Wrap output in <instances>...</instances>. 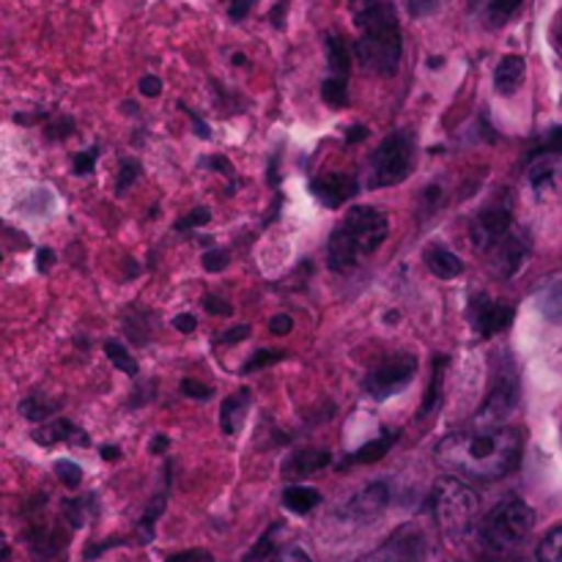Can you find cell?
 <instances>
[{
    "instance_id": "1",
    "label": "cell",
    "mask_w": 562,
    "mask_h": 562,
    "mask_svg": "<svg viewBox=\"0 0 562 562\" xmlns=\"http://www.w3.org/2000/svg\"><path fill=\"white\" fill-rule=\"evenodd\" d=\"M521 459V439L510 428L456 431L439 442L437 461L445 470L475 481H497L514 472Z\"/></svg>"
},
{
    "instance_id": "2",
    "label": "cell",
    "mask_w": 562,
    "mask_h": 562,
    "mask_svg": "<svg viewBox=\"0 0 562 562\" xmlns=\"http://www.w3.org/2000/svg\"><path fill=\"white\" fill-rule=\"evenodd\" d=\"M357 25L355 53L366 69L393 77L401 64V25L390 0H351Z\"/></svg>"
},
{
    "instance_id": "3",
    "label": "cell",
    "mask_w": 562,
    "mask_h": 562,
    "mask_svg": "<svg viewBox=\"0 0 562 562\" xmlns=\"http://www.w3.org/2000/svg\"><path fill=\"white\" fill-rule=\"evenodd\" d=\"M387 239V217L373 206H355L335 228L327 245V263L335 272L357 267L362 256H371Z\"/></svg>"
},
{
    "instance_id": "4",
    "label": "cell",
    "mask_w": 562,
    "mask_h": 562,
    "mask_svg": "<svg viewBox=\"0 0 562 562\" xmlns=\"http://www.w3.org/2000/svg\"><path fill=\"white\" fill-rule=\"evenodd\" d=\"M434 516H437L439 527L445 536L464 541L472 530H475L477 519V494L472 492L467 483L456 481V477H442L434 488Z\"/></svg>"
},
{
    "instance_id": "5",
    "label": "cell",
    "mask_w": 562,
    "mask_h": 562,
    "mask_svg": "<svg viewBox=\"0 0 562 562\" xmlns=\"http://www.w3.org/2000/svg\"><path fill=\"white\" fill-rule=\"evenodd\" d=\"M536 527V510L521 499H505L483 519L481 538L492 552H510L521 547Z\"/></svg>"
},
{
    "instance_id": "6",
    "label": "cell",
    "mask_w": 562,
    "mask_h": 562,
    "mask_svg": "<svg viewBox=\"0 0 562 562\" xmlns=\"http://www.w3.org/2000/svg\"><path fill=\"white\" fill-rule=\"evenodd\" d=\"M412 157H415V148H412L409 135L404 132H395V135L384 137L379 143L376 154L371 159V187H393L409 176L412 170Z\"/></svg>"
},
{
    "instance_id": "7",
    "label": "cell",
    "mask_w": 562,
    "mask_h": 562,
    "mask_svg": "<svg viewBox=\"0 0 562 562\" xmlns=\"http://www.w3.org/2000/svg\"><path fill=\"white\" fill-rule=\"evenodd\" d=\"M415 373H417L415 357L393 355L387 357V360L379 362L376 368H371V373H368L366 379V393L371 395V398L384 401L390 398V395L401 393V390L415 379Z\"/></svg>"
},
{
    "instance_id": "8",
    "label": "cell",
    "mask_w": 562,
    "mask_h": 562,
    "mask_svg": "<svg viewBox=\"0 0 562 562\" xmlns=\"http://www.w3.org/2000/svg\"><path fill=\"white\" fill-rule=\"evenodd\" d=\"M516 231L514 214H510V206L505 203H492V206L481 209L472 223V245H475L477 252H492L499 241L508 239Z\"/></svg>"
},
{
    "instance_id": "9",
    "label": "cell",
    "mask_w": 562,
    "mask_h": 562,
    "mask_svg": "<svg viewBox=\"0 0 562 562\" xmlns=\"http://www.w3.org/2000/svg\"><path fill=\"white\" fill-rule=\"evenodd\" d=\"M428 538L420 527L406 525L395 536H390L376 552L362 562H426Z\"/></svg>"
},
{
    "instance_id": "10",
    "label": "cell",
    "mask_w": 562,
    "mask_h": 562,
    "mask_svg": "<svg viewBox=\"0 0 562 562\" xmlns=\"http://www.w3.org/2000/svg\"><path fill=\"white\" fill-rule=\"evenodd\" d=\"M516 311L510 305H503V302L492 300H477L475 307H472V322H475L477 335L483 338H492V335L503 333V329L510 327Z\"/></svg>"
},
{
    "instance_id": "11",
    "label": "cell",
    "mask_w": 562,
    "mask_h": 562,
    "mask_svg": "<svg viewBox=\"0 0 562 562\" xmlns=\"http://www.w3.org/2000/svg\"><path fill=\"white\" fill-rule=\"evenodd\" d=\"M311 190L324 206L340 209L346 201H351L357 195V181L346 173H327L313 179Z\"/></svg>"
},
{
    "instance_id": "12",
    "label": "cell",
    "mask_w": 562,
    "mask_h": 562,
    "mask_svg": "<svg viewBox=\"0 0 562 562\" xmlns=\"http://www.w3.org/2000/svg\"><path fill=\"white\" fill-rule=\"evenodd\" d=\"M488 261H492V267L497 269L503 278H514V274L521 269V263L527 261L525 236H521L519 231H514L508 239L499 241V245L488 252Z\"/></svg>"
},
{
    "instance_id": "13",
    "label": "cell",
    "mask_w": 562,
    "mask_h": 562,
    "mask_svg": "<svg viewBox=\"0 0 562 562\" xmlns=\"http://www.w3.org/2000/svg\"><path fill=\"white\" fill-rule=\"evenodd\" d=\"M387 503H390L387 483H373V486L362 488V492L357 494L349 505H346V516L368 521V519H373V516L382 514V510L387 508Z\"/></svg>"
},
{
    "instance_id": "14",
    "label": "cell",
    "mask_w": 562,
    "mask_h": 562,
    "mask_svg": "<svg viewBox=\"0 0 562 562\" xmlns=\"http://www.w3.org/2000/svg\"><path fill=\"white\" fill-rule=\"evenodd\" d=\"M514 404H516V384L499 382L497 387H494V393L488 395L486 404H483L481 415H477V423H483V426H497V423H503L505 417L510 415Z\"/></svg>"
},
{
    "instance_id": "15",
    "label": "cell",
    "mask_w": 562,
    "mask_h": 562,
    "mask_svg": "<svg viewBox=\"0 0 562 562\" xmlns=\"http://www.w3.org/2000/svg\"><path fill=\"white\" fill-rule=\"evenodd\" d=\"M423 258H426V267L431 269L434 278H439V280H453L464 272V261H461V258L456 256L453 250H448L445 245L426 247Z\"/></svg>"
},
{
    "instance_id": "16",
    "label": "cell",
    "mask_w": 562,
    "mask_h": 562,
    "mask_svg": "<svg viewBox=\"0 0 562 562\" xmlns=\"http://www.w3.org/2000/svg\"><path fill=\"white\" fill-rule=\"evenodd\" d=\"M247 409H250V393L247 390H239L236 395L225 398L223 409H220V428H223V434L236 437L245 428Z\"/></svg>"
},
{
    "instance_id": "17",
    "label": "cell",
    "mask_w": 562,
    "mask_h": 562,
    "mask_svg": "<svg viewBox=\"0 0 562 562\" xmlns=\"http://www.w3.org/2000/svg\"><path fill=\"white\" fill-rule=\"evenodd\" d=\"M525 71L527 64L521 55H505L497 64V69H494V88H497V93L510 97V93L519 91L521 80H525Z\"/></svg>"
},
{
    "instance_id": "18",
    "label": "cell",
    "mask_w": 562,
    "mask_h": 562,
    "mask_svg": "<svg viewBox=\"0 0 562 562\" xmlns=\"http://www.w3.org/2000/svg\"><path fill=\"white\" fill-rule=\"evenodd\" d=\"M33 439H36L38 445H60V442H69V445H80V448H86V445H91V439H88V434H82L80 428L71 426L69 420H55L49 423V426H44L42 431L33 434Z\"/></svg>"
},
{
    "instance_id": "19",
    "label": "cell",
    "mask_w": 562,
    "mask_h": 562,
    "mask_svg": "<svg viewBox=\"0 0 562 562\" xmlns=\"http://www.w3.org/2000/svg\"><path fill=\"white\" fill-rule=\"evenodd\" d=\"M333 456L324 453V450H307V453L291 456L289 464L283 467V475L291 481H300V477L313 475V472H322L324 467H329Z\"/></svg>"
},
{
    "instance_id": "20",
    "label": "cell",
    "mask_w": 562,
    "mask_h": 562,
    "mask_svg": "<svg viewBox=\"0 0 562 562\" xmlns=\"http://www.w3.org/2000/svg\"><path fill=\"white\" fill-rule=\"evenodd\" d=\"M322 503V494L311 486H289L283 492V505L291 510V514H311L316 505Z\"/></svg>"
},
{
    "instance_id": "21",
    "label": "cell",
    "mask_w": 562,
    "mask_h": 562,
    "mask_svg": "<svg viewBox=\"0 0 562 562\" xmlns=\"http://www.w3.org/2000/svg\"><path fill=\"white\" fill-rule=\"evenodd\" d=\"M395 439H398V434L384 431L382 437L373 439V442H368L366 448L357 450L355 456H349V461H346V467H351V464H373V461L384 459V456L390 453V448H393V445H395Z\"/></svg>"
},
{
    "instance_id": "22",
    "label": "cell",
    "mask_w": 562,
    "mask_h": 562,
    "mask_svg": "<svg viewBox=\"0 0 562 562\" xmlns=\"http://www.w3.org/2000/svg\"><path fill=\"white\" fill-rule=\"evenodd\" d=\"M530 184H532V190H536V195L543 201V198H549V195H558L562 181H560V173L554 165L541 162L530 170Z\"/></svg>"
},
{
    "instance_id": "23",
    "label": "cell",
    "mask_w": 562,
    "mask_h": 562,
    "mask_svg": "<svg viewBox=\"0 0 562 562\" xmlns=\"http://www.w3.org/2000/svg\"><path fill=\"white\" fill-rule=\"evenodd\" d=\"M324 47H327L329 69H333L335 75H344L346 77V71H349V66H351V53H349V47H346L344 38H340V36H327Z\"/></svg>"
},
{
    "instance_id": "24",
    "label": "cell",
    "mask_w": 562,
    "mask_h": 562,
    "mask_svg": "<svg viewBox=\"0 0 562 562\" xmlns=\"http://www.w3.org/2000/svg\"><path fill=\"white\" fill-rule=\"evenodd\" d=\"M322 99L329 108H346L349 104V86H346L344 75H333L324 80L322 86Z\"/></svg>"
},
{
    "instance_id": "25",
    "label": "cell",
    "mask_w": 562,
    "mask_h": 562,
    "mask_svg": "<svg viewBox=\"0 0 562 562\" xmlns=\"http://www.w3.org/2000/svg\"><path fill=\"white\" fill-rule=\"evenodd\" d=\"M538 305L549 322L562 324V283H552L549 289H543L538 296Z\"/></svg>"
},
{
    "instance_id": "26",
    "label": "cell",
    "mask_w": 562,
    "mask_h": 562,
    "mask_svg": "<svg viewBox=\"0 0 562 562\" xmlns=\"http://www.w3.org/2000/svg\"><path fill=\"white\" fill-rule=\"evenodd\" d=\"M521 0H483V11L492 25H505L519 11Z\"/></svg>"
},
{
    "instance_id": "27",
    "label": "cell",
    "mask_w": 562,
    "mask_h": 562,
    "mask_svg": "<svg viewBox=\"0 0 562 562\" xmlns=\"http://www.w3.org/2000/svg\"><path fill=\"white\" fill-rule=\"evenodd\" d=\"M104 355H108V360L113 362L121 373H126V376H135L137 373V362L132 360V355L126 351V346L115 344V340H108V344H104Z\"/></svg>"
},
{
    "instance_id": "28",
    "label": "cell",
    "mask_w": 562,
    "mask_h": 562,
    "mask_svg": "<svg viewBox=\"0 0 562 562\" xmlns=\"http://www.w3.org/2000/svg\"><path fill=\"white\" fill-rule=\"evenodd\" d=\"M538 562H562V525L554 527L538 547Z\"/></svg>"
},
{
    "instance_id": "29",
    "label": "cell",
    "mask_w": 562,
    "mask_h": 562,
    "mask_svg": "<svg viewBox=\"0 0 562 562\" xmlns=\"http://www.w3.org/2000/svg\"><path fill=\"white\" fill-rule=\"evenodd\" d=\"M20 412H22V417H27V420L42 423V420H47L49 415H53V404H47V401H42V398H36V395H33V398L22 401Z\"/></svg>"
},
{
    "instance_id": "30",
    "label": "cell",
    "mask_w": 562,
    "mask_h": 562,
    "mask_svg": "<svg viewBox=\"0 0 562 562\" xmlns=\"http://www.w3.org/2000/svg\"><path fill=\"white\" fill-rule=\"evenodd\" d=\"M55 475H58V481L64 483L66 488H77V486H80V481H82V470L75 464V461H69V459L55 461Z\"/></svg>"
},
{
    "instance_id": "31",
    "label": "cell",
    "mask_w": 562,
    "mask_h": 562,
    "mask_svg": "<svg viewBox=\"0 0 562 562\" xmlns=\"http://www.w3.org/2000/svg\"><path fill=\"white\" fill-rule=\"evenodd\" d=\"M445 362V357L442 360H437V371H434V379H431V384H428V395H426V404H423V409H420V415L426 417V415H431V409L434 406L439 404V387H442V366Z\"/></svg>"
},
{
    "instance_id": "32",
    "label": "cell",
    "mask_w": 562,
    "mask_h": 562,
    "mask_svg": "<svg viewBox=\"0 0 562 562\" xmlns=\"http://www.w3.org/2000/svg\"><path fill=\"white\" fill-rule=\"evenodd\" d=\"M406 3H409L412 16H431L442 11L450 0H406Z\"/></svg>"
},
{
    "instance_id": "33",
    "label": "cell",
    "mask_w": 562,
    "mask_h": 562,
    "mask_svg": "<svg viewBox=\"0 0 562 562\" xmlns=\"http://www.w3.org/2000/svg\"><path fill=\"white\" fill-rule=\"evenodd\" d=\"M209 220H212V214H209V209H195V212H190L187 217H181L179 223H176V231H190V228H198V225H206Z\"/></svg>"
},
{
    "instance_id": "34",
    "label": "cell",
    "mask_w": 562,
    "mask_h": 562,
    "mask_svg": "<svg viewBox=\"0 0 562 562\" xmlns=\"http://www.w3.org/2000/svg\"><path fill=\"white\" fill-rule=\"evenodd\" d=\"M280 360H283V355H280V351H267V349H263V351H258V355L252 357L250 362H247L245 371L252 373V371H258V368H269V366H272V362H280Z\"/></svg>"
},
{
    "instance_id": "35",
    "label": "cell",
    "mask_w": 562,
    "mask_h": 562,
    "mask_svg": "<svg viewBox=\"0 0 562 562\" xmlns=\"http://www.w3.org/2000/svg\"><path fill=\"white\" fill-rule=\"evenodd\" d=\"M536 154H562V126H554V130L543 137V143L536 148Z\"/></svg>"
},
{
    "instance_id": "36",
    "label": "cell",
    "mask_w": 562,
    "mask_h": 562,
    "mask_svg": "<svg viewBox=\"0 0 562 562\" xmlns=\"http://www.w3.org/2000/svg\"><path fill=\"white\" fill-rule=\"evenodd\" d=\"M228 267V250H209L206 256H203V269L206 272H220V269Z\"/></svg>"
},
{
    "instance_id": "37",
    "label": "cell",
    "mask_w": 562,
    "mask_h": 562,
    "mask_svg": "<svg viewBox=\"0 0 562 562\" xmlns=\"http://www.w3.org/2000/svg\"><path fill=\"white\" fill-rule=\"evenodd\" d=\"M181 393H184L187 398H201V401L212 398V390H209L206 384L195 382V379H184V382H181Z\"/></svg>"
},
{
    "instance_id": "38",
    "label": "cell",
    "mask_w": 562,
    "mask_h": 562,
    "mask_svg": "<svg viewBox=\"0 0 562 562\" xmlns=\"http://www.w3.org/2000/svg\"><path fill=\"white\" fill-rule=\"evenodd\" d=\"M135 179H137V162H132V159H124V162H121L119 187H115V190H119V195H124V190H126V187H130Z\"/></svg>"
},
{
    "instance_id": "39",
    "label": "cell",
    "mask_w": 562,
    "mask_h": 562,
    "mask_svg": "<svg viewBox=\"0 0 562 562\" xmlns=\"http://www.w3.org/2000/svg\"><path fill=\"white\" fill-rule=\"evenodd\" d=\"M93 165H97V148H91V151L77 154V157H75V173H77V176L91 173Z\"/></svg>"
},
{
    "instance_id": "40",
    "label": "cell",
    "mask_w": 562,
    "mask_h": 562,
    "mask_svg": "<svg viewBox=\"0 0 562 562\" xmlns=\"http://www.w3.org/2000/svg\"><path fill=\"white\" fill-rule=\"evenodd\" d=\"M203 305H206V311L212 313V316H223V318H228L231 313H234V307H231L228 302L220 300V296H212V294L206 296V302H203Z\"/></svg>"
},
{
    "instance_id": "41",
    "label": "cell",
    "mask_w": 562,
    "mask_h": 562,
    "mask_svg": "<svg viewBox=\"0 0 562 562\" xmlns=\"http://www.w3.org/2000/svg\"><path fill=\"white\" fill-rule=\"evenodd\" d=\"M269 329H272V335L283 338V335H289L291 329H294V318L285 316V313H280V316H274L272 322H269Z\"/></svg>"
},
{
    "instance_id": "42",
    "label": "cell",
    "mask_w": 562,
    "mask_h": 562,
    "mask_svg": "<svg viewBox=\"0 0 562 562\" xmlns=\"http://www.w3.org/2000/svg\"><path fill=\"white\" fill-rule=\"evenodd\" d=\"M252 5H256V0H231V5H228L231 20H236V22L245 20V16L252 11Z\"/></svg>"
},
{
    "instance_id": "43",
    "label": "cell",
    "mask_w": 562,
    "mask_h": 562,
    "mask_svg": "<svg viewBox=\"0 0 562 562\" xmlns=\"http://www.w3.org/2000/svg\"><path fill=\"white\" fill-rule=\"evenodd\" d=\"M140 93L143 97H159V93H162V80L154 75H146L140 80Z\"/></svg>"
},
{
    "instance_id": "44",
    "label": "cell",
    "mask_w": 562,
    "mask_h": 562,
    "mask_svg": "<svg viewBox=\"0 0 562 562\" xmlns=\"http://www.w3.org/2000/svg\"><path fill=\"white\" fill-rule=\"evenodd\" d=\"M247 335H250V327H234L228 329V333L220 335L217 344H239V340H245Z\"/></svg>"
},
{
    "instance_id": "45",
    "label": "cell",
    "mask_w": 562,
    "mask_h": 562,
    "mask_svg": "<svg viewBox=\"0 0 562 562\" xmlns=\"http://www.w3.org/2000/svg\"><path fill=\"white\" fill-rule=\"evenodd\" d=\"M272 532H274V530H269V532H267V536H263V538H261V541H258V547H256V549H252V554H250V558H247V562H252V560H261V558H267V552H269V549H272Z\"/></svg>"
},
{
    "instance_id": "46",
    "label": "cell",
    "mask_w": 562,
    "mask_h": 562,
    "mask_svg": "<svg viewBox=\"0 0 562 562\" xmlns=\"http://www.w3.org/2000/svg\"><path fill=\"white\" fill-rule=\"evenodd\" d=\"M168 562H212L209 552H181L176 558H168Z\"/></svg>"
},
{
    "instance_id": "47",
    "label": "cell",
    "mask_w": 562,
    "mask_h": 562,
    "mask_svg": "<svg viewBox=\"0 0 562 562\" xmlns=\"http://www.w3.org/2000/svg\"><path fill=\"white\" fill-rule=\"evenodd\" d=\"M173 327L179 329V333L187 335L198 327V322H195V316H190V313H181V316L173 318Z\"/></svg>"
},
{
    "instance_id": "48",
    "label": "cell",
    "mask_w": 562,
    "mask_h": 562,
    "mask_svg": "<svg viewBox=\"0 0 562 562\" xmlns=\"http://www.w3.org/2000/svg\"><path fill=\"white\" fill-rule=\"evenodd\" d=\"M272 562H311V560H307V554L300 552V549H285V552H280Z\"/></svg>"
},
{
    "instance_id": "49",
    "label": "cell",
    "mask_w": 562,
    "mask_h": 562,
    "mask_svg": "<svg viewBox=\"0 0 562 562\" xmlns=\"http://www.w3.org/2000/svg\"><path fill=\"white\" fill-rule=\"evenodd\" d=\"M184 110H187V108H184ZM187 113H190V110H187ZM190 119H192V124H195V132H198V135H201V137H212V132H209V126L203 124V121L198 119L195 113H190Z\"/></svg>"
},
{
    "instance_id": "50",
    "label": "cell",
    "mask_w": 562,
    "mask_h": 562,
    "mask_svg": "<svg viewBox=\"0 0 562 562\" xmlns=\"http://www.w3.org/2000/svg\"><path fill=\"white\" fill-rule=\"evenodd\" d=\"M49 263H53V250H38V272L49 269Z\"/></svg>"
},
{
    "instance_id": "51",
    "label": "cell",
    "mask_w": 562,
    "mask_h": 562,
    "mask_svg": "<svg viewBox=\"0 0 562 562\" xmlns=\"http://www.w3.org/2000/svg\"><path fill=\"white\" fill-rule=\"evenodd\" d=\"M366 135H368L366 126H355V130H349V135H346V140H349V143H360Z\"/></svg>"
},
{
    "instance_id": "52",
    "label": "cell",
    "mask_w": 562,
    "mask_h": 562,
    "mask_svg": "<svg viewBox=\"0 0 562 562\" xmlns=\"http://www.w3.org/2000/svg\"><path fill=\"white\" fill-rule=\"evenodd\" d=\"M283 11H285V3H278L272 11V25L274 27H283Z\"/></svg>"
},
{
    "instance_id": "53",
    "label": "cell",
    "mask_w": 562,
    "mask_h": 562,
    "mask_svg": "<svg viewBox=\"0 0 562 562\" xmlns=\"http://www.w3.org/2000/svg\"><path fill=\"white\" fill-rule=\"evenodd\" d=\"M102 459L104 461H119L121 459V450L119 448H102Z\"/></svg>"
},
{
    "instance_id": "54",
    "label": "cell",
    "mask_w": 562,
    "mask_h": 562,
    "mask_svg": "<svg viewBox=\"0 0 562 562\" xmlns=\"http://www.w3.org/2000/svg\"><path fill=\"white\" fill-rule=\"evenodd\" d=\"M165 448H168V437H157L151 442V453H162Z\"/></svg>"
},
{
    "instance_id": "55",
    "label": "cell",
    "mask_w": 562,
    "mask_h": 562,
    "mask_svg": "<svg viewBox=\"0 0 562 562\" xmlns=\"http://www.w3.org/2000/svg\"><path fill=\"white\" fill-rule=\"evenodd\" d=\"M560 44H562V31H560Z\"/></svg>"
}]
</instances>
